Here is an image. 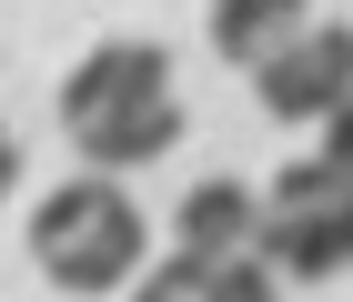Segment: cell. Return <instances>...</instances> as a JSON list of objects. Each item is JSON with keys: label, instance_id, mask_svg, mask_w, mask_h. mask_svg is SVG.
I'll use <instances>...</instances> for the list:
<instances>
[{"label": "cell", "instance_id": "obj_3", "mask_svg": "<svg viewBox=\"0 0 353 302\" xmlns=\"http://www.w3.org/2000/svg\"><path fill=\"white\" fill-rule=\"evenodd\" d=\"M252 252H263L283 282H333V272H353V182L323 162V151H303V162L272 171Z\"/></svg>", "mask_w": 353, "mask_h": 302}, {"label": "cell", "instance_id": "obj_10", "mask_svg": "<svg viewBox=\"0 0 353 302\" xmlns=\"http://www.w3.org/2000/svg\"><path fill=\"white\" fill-rule=\"evenodd\" d=\"M10 182H21V141H10V121H0V202H10Z\"/></svg>", "mask_w": 353, "mask_h": 302}, {"label": "cell", "instance_id": "obj_9", "mask_svg": "<svg viewBox=\"0 0 353 302\" xmlns=\"http://www.w3.org/2000/svg\"><path fill=\"white\" fill-rule=\"evenodd\" d=\"M323 162H333V171H343V182H353V101H343V111H333V121H323Z\"/></svg>", "mask_w": 353, "mask_h": 302}, {"label": "cell", "instance_id": "obj_5", "mask_svg": "<svg viewBox=\"0 0 353 302\" xmlns=\"http://www.w3.org/2000/svg\"><path fill=\"white\" fill-rule=\"evenodd\" d=\"M252 232H263V192H243V182H192L172 212L182 262H232V252H252Z\"/></svg>", "mask_w": 353, "mask_h": 302}, {"label": "cell", "instance_id": "obj_7", "mask_svg": "<svg viewBox=\"0 0 353 302\" xmlns=\"http://www.w3.org/2000/svg\"><path fill=\"white\" fill-rule=\"evenodd\" d=\"M212 302H283V272H272L263 252H232V262H202Z\"/></svg>", "mask_w": 353, "mask_h": 302}, {"label": "cell", "instance_id": "obj_4", "mask_svg": "<svg viewBox=\"0 0 353 302\" xmlns=\"http://www.w3.org/2000/svg\"><path fill=\"white\" fill-rule=\"evenodd\" d=\"M252 91L272 121H333L353 101V21H303L272 61H252Z\"/></svg>", "mask_w": 353, "mask_h": 302}, {"label": "cell", "instance_id": "obj_8", "mask_svg": "<svg viewBox=\"0 0 353 302\" xmlns=\"http://www.w3.org/2000/svg\"><path fill=\"white\" fill-rule=\"evenodd\" d=\"M132 302H212V282H202V262H182V252H172L162 272L132 282Z\"/></svg>", "mask_w": 353, "mask_h": 302}, {"label": "cell", "instance_id": "obj_1", "mask_svg": "<svg viewBox=\"0 0 353 302\" xmlns=\"http://www.w3.org/2000/svg\"><path fill=\"white\" fill-rule=\"evenodd\" d=\"M61 131L91 171H141L182 141V91H172V51L162 41H101L61 71Z\"/></svg>", "mask_w": 353, "mask_h": 302}, {"label": "cell", "instance_id": "obj_6", "mask_svg": "<svg viewBox=\"0 0 353 302\" xmlns=\"http://www.w3.org/2000/svg\"><path fill=\"white\" fill-rule=\"evenodd\" d=\"M303 21H313V0H212V51L232 61V71H252V61H272Z\"/></svg>", "mask_w": 353, "mask_h": 302}, {"label": "cell", "instance_id": "obj_2", "mask_svg": "<svg viewBox=\"0 0 353 302\" xmlns=\"http://www.w3.org/2000/svg\"><path fill=\"white\" fill-rule=\"evenodd\" d=\"M141 252H152V222H141V202L111 171H81V182L30 202V262H41L51 292H81V302L91 292H132Z\"/></svg>", "mask_w": 353, "mask_h": 302}]
</instances>
